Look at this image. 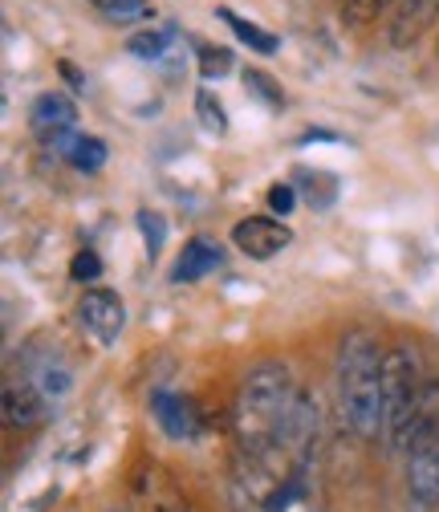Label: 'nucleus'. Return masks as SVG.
<instances>
[{"label": "nucleus", "mask_w": 439, "mask_h": 512, "mask_svg": "<svg viewBox=\"0 0 439 512\" xmlns=\"http://www.w3.org/2000/svg\"><path fill=\"white\" fill-rule=\"evenodd\" d=\"M322 460V411L301 391L277 439L232 447L228 512H330Z\"/></svg>", "instance_id": "1"}, {"label": "nucleus", "mask_w": 439, "mask_h": 512, "mask_svg": "<svg viewBox=\"0 0 439 512\" xmlns=\"http://www.w3.org/2000/svg\"><path fill=\"white\" fill-rule=\"evenodd\" d=\"M383 362L387 350L370 330H350L338 342V362H334L338 407L346 427L362 443L383 439Z\"/></svg>", "instance_id": "2"}, {"label": "nucleus", "mask_w": 439, "mask_h": 512, "mask_svg": "<svg viewBox=\"0 0 439 512\" xmlns=\"http://www.w3.org/2000/svg\"><path fill=\"white\" fill-rule=\"evenodd\" d=\"M297 395L301 387L293 382L285 362L265 358L257 366H248L236 387V403H232V447H261L277 439Z\"/></svg>", "instance_id": "3"}, {"label": "nucleus", "mask_w": 439, "mask_h": 512, "mask_svg": "<svg viewBox=\"0 0 439 512\" xmlns=\"http://www.w3.org/2000/svg\"><path fill=\"white\" fill-rule=\"evenodd\" d=\"M431 374L415 346H391L383 362V439L391 452H411L423 423Z\"/></svg>", "instance_id": "4"}, {"label": "nucleus", "mask_w": 439, "mask_h": 512, "mask_svg": "<svg viewBox=\"0 0 439 512\" xmlns=\"http://www.w3.org/2000/svg\"><path fill=\"white\" fill-rule=\"evenodd\" d=\"M407 500L415 512L439 508V427L407 452Z\"/></svg>", "instance_id": "5"}, {"label": "nucleus", "mask_w": 439, "mask_h": 512, "mask_svg": "<svg viewBox=\"0 0 439 512\" xmlns=\"http://www.w3.org/2000/svg\"><path fill=\"white\" fill-rule=\"evenodd\" d=\"M29 131H33L37 143L57 151L70 135H78V102L70 94H61V90L41 94L29 106Z\"/></svg>", "instance_id": "6"}, {"label": "nucleus", "mask_w": 439, "mask_h": 512, "mask_svg": "<svg viewBox=\"0 0 439 512\" xmlns=\"http://www.w3.org/2000/svg\"><path fill=\"white\" fill-rule=\"evenodd\" d=\"M78 322L98 346H114L122 338V330H127V305H122V297L114 289H102V285L86 289L78 301Z\"/></svg>", "instance_id": "7"}, {"label": "nucleus", "mask_w": 439, "mask_h": 512, "mask_svg": "<svg viewBox=\"0 0 439 512\" xmlns=\"http://www.w3.org/2000/svg\"><path fill=\"white\" fill-rule=\"evenodd\" d=\"M232 244H236V252L253 256V261H273L277 252H285L293 244V228L273 216H244L232 228Z\"/></svg>", "instance_id": "8"}, {"label": "nucleus", "mask_w": 439, "mask_h": 512, "mask_svg": "<svg viewBox=\"0 0 439 512\" xmlns=\"http://www.w3.org/2000/svg\"><path fill=\"white\" fill-rule=\"evenodd\" d=\"M151 415H155L159 431L167 439H179V443H192L204 431V415H200L196 399H187L179 391H155L151 395Z\"/></svg>", "instance_id": "9"}, {"label": "nucleus", "mask_w": 439, "mask_h": 512, "mask_svg": "<svg viewBox=\"0 0 439 512\" xmlns=\"http://www.w3.org/2000/svg\"><path fill=\"white\" fill-rule=\"evenodd\" d=\"M45 407H49V399L33 387L29 378H9L5 382V423L9 427H17V431L37 427L45 419Z\"/></svg>", "instance_id": "10"}, {"label": "nucleus", "mask_w": 439, "mask_h": 512, "mask_svg": "<svg viewBox=\"0 0 439 512\" xmlns=\"http://www.w3.org/2000/svg\"><path fill=\"white\" fill-rule=\"evenodd\" d=\"M220 261H224V252H220L216 240H208V236H192V240L183 244L175 269H171V281H175V285H196V281H204L208 273H216Z\"/></svg>", "instance_id": "11"}, {"label": "nucleus", "mask_w": 439, "mask_h": 512, "mask_svg": "<svg viewBox=\"0 0 439 512\" xmlns=\"http://www.w3.org/2000/svg\"><path fill=\"white\" fill-rule=\"evenodd\" d=\"M29 382H33V387L49 399V403H57V399H66L70 395V387H74V374H70V366L66 362H61L57 354L53 358H41L29 374H25Z\"/></svg>", "instance_id": "12"}, {"label": "nucleus", "mask_w": 439, "mask_h": 512, "mask_svg": "<svg viewBox=\"0 0 439 512\" xmlns=\"http://www.w3.org/2000/svg\"><path fill=\"white\" fill-rule=\"evenodd\" d=\"M57 155L66 159L74 171H86V175H94V171L106 167V143L94 139V135H70L66 143L57 147Z\"/></svg>", "instance_id": "13"}, {"label": "nucleus", "mask_w": 439, "mask_h": 512, "mask_svg": "<svg viewBox=\"0 0 439 512\" xmlns=\"http://www.w3.org/2000/svg\"><path fill=\"white\" fill-rule=\"evenodd\" d=\"M220 21H228V25H232V33H236L248 49H253V53H261V57H269V53H277V49H281V41H277L273 33H265L261 25H253L248 17H236L232 9H220Z\"/></svg>", "instance_id": "14"}, {"label": "nucleus", "mask_w": 439, "mask_h": 512, "mask_svg": "<svg viewBox=\"0 0 439 512\" xmlns=\"http://www.w3.org/2000/svg\"><path fill=\"white\" fill-rule=\"evenodd\" d=\"M179 41V33L171 29V25H159V29H147V33H135L131 41H127V49L139 57V61H163L167 57V49Z\"/></svg>", "instance_id": "15"}, {"label": "nucleus", "mask_w": 439, "mask_h": 512, "mask_svg": "<svg viewBox=\"0 0 439 512\" xmlns=\"http://www.w3.org/2000/svg\"><path fill=\"white\" fill-rule=\"evenodd\" d=\"M90 5H94L106 21H114V25H135V21H147V17H151L147 0H90Z\"/></svg>", "instance_id": "16"}, {"label": "nucleus", "mask_w": 439, "mask_h": 512, "mask_svg": "<svg viewBox=\"0 0 439 512\" xmlns=\"http://www.w3.org/2000/svg\"><path fill=\"white\" fill-rule=\"evenodd\" d=\"M196 114H200V126H204L208 135H224L228 131V114H224V106L216 102L212 90H200L196 94Z\"/></svg>", "instance_id": "17"}, {"label": "nucleus", "mask_w": 439, "mask_h": 512, "mask_svg": "<svg viewBox=\"0 0 439 512\" xmlns=\"http://www.w3.org/2000/svg\"><path fill=\"white\" fill-rule=\"evenodd\" d=\"M139 232L147 240V256L155 261V256L163 252V240H167V220L159 212H139Z\"/></svg>", "instance_id": "18"}, {"label": "nucleus", "mask_w": 439, "mask_h": 512, "mask_svg": "<svg viewBox=\"0 0 439 512\" xmlns=\"http://www.w3.org/2000/svg\"><path fill=\"white\" fill-rule=\"evenodd\" d=\"M70 277L78 281V285H94L98 277H102V261H98V252L94 248H82L74 261H70Z\"/></svg>", "instance_id": "19"}, {"label": "nucleus", "mask_w": 439, "mask_h": 512, "mask_svg": "<svg viewBox=\"0 0 439 512\" xmlns=\"http://www.w3.org/2000/svg\"><path fill=\"white\" fill-rule=\"evenodd\" d=\"M228 70H232V53H228V49H204V53H200V74H204V82L224 78Z\"/></svg>", "instance_id": "20"}, {"label": "nucleus", "mask_w": 439, "mask_h": 512, "mask_svg": "<svg viewBox=\"0 0 439 512\" xmlns=\"http://www.w3.org/2000/svg\"><path fill=\"white\" fill-rule=\"evenodd\" d=\"M244 86H253V90H257V98H265L269 106H281V102H285L281 86H277L269 74H261V70H244Z\"/></svg>", "instance_id": "21"}, {"label": "nucleus", "mask_w": 439, "mask_h": 512, "mask_svg": "<svg viewBox=\"0 0 439 512\" xmlns=\"http://www.w3.org/2000/svg\"><path fill=\"white\" fill-rule=\"evenodd\" d=\"M293 204H297V191H293L289 183H273V191H269V208L281 212V216H289Z\"/></svg>", "instance_id": "22"}, {"label": "nucleus", "mask_w": 439, "mask_h": 512, "mask_svg": "<svg viewBox=\"0 0 439 512\" xmlns=\"http://www.w3.org/2000/svg\"><path fill=\"white\" fill-rule=\"evenodd\" d=\"M387 5H391V0H354V9H350V13H354L358 21H366V17H374V13L387 9Z\"/></svg>", "instance_id": "23"}, {"label": "nucleus", "mask_w": 439, "mask_h": 512, "mask_svg": "<svg viewBox=\"0 0 439 512\" xmlns=\"http://www.w3.org/2000/svg\"><path fill=\"white\" fill-rule=\"evenodd\" d=\"M110 512H127V508H110Z\"/></svg>", "instance_id": "24"}]
</instances>
